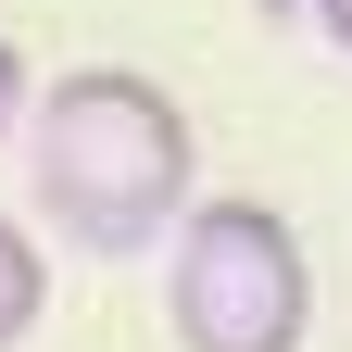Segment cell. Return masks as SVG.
I'll list each match as a JSON object with an SVG mask.
<instances>
[{"label": "cell", "instance_id": "obj_5", "mask_svg": "<svg viewBox=\"0 0 352 352\" xmlns=\"http://www.w3.org/2000/svg\"><path fill=\"white\" fill-rule=\"evenodd\" d=\"M315 25H327V38H340V51H352V0H315Z\"/></svg>", "mask_w": 352, "mask_h": 352}, {"label": "cell", "instance_id": "obj_3", "mask_svg": "<svg viewBox=\"0 0 352 352\" xmlns=\"http://www.w3.org/2000/svg\"><path fill=\"white\" fill-rule=\"evenodd\" d=\"M38 315H51V264H38V239L13 227V214H0V352H13Z\"/></svg>", "mask_w": 352, "mask_h": 352}, {"label": "cell", "instance_id": "obj_2", "mask_svg": "<svg viewBox=\"0 0 352 352\" xmlns=\"http://www.w3.org/2000/svg\"><path fill=\"white\" fill-rule=\"evenodd\" d=\"M164 327L176 352H302L315 264L277 201H189L164 227Z\"/></svg>", "mask_w": 352, "mask_h": 352}, {"label": "cell", "instance_id": "obj_1", "mask_svg": "<svg viewBox=\"0 0 352 352\" xmlns=\"http://www.w3.org/2000/svg\"><path fill=\"white\" fill-rule=\"evenodd\" d=\"M25 189L101 264L164 252V227L189 214V113H176V88L139 63H76L51 88H25Z\"/></svg>", "mask_w": 352, "mask_h": 352}, {"label": "cell", "instance_id": "obj_4", "mask_svg": "<svg viewBox=\"0 0 352 352\" xmlns=\"http://www.w3.org/2000/svg\"><path fill=\"white\" fill-rule=\"evenodd\" d=\"M13 126H25V51L0 38V139H13Z\"/></svg>", "mask_w": 352, "mask_h": 352}]
</instances>
